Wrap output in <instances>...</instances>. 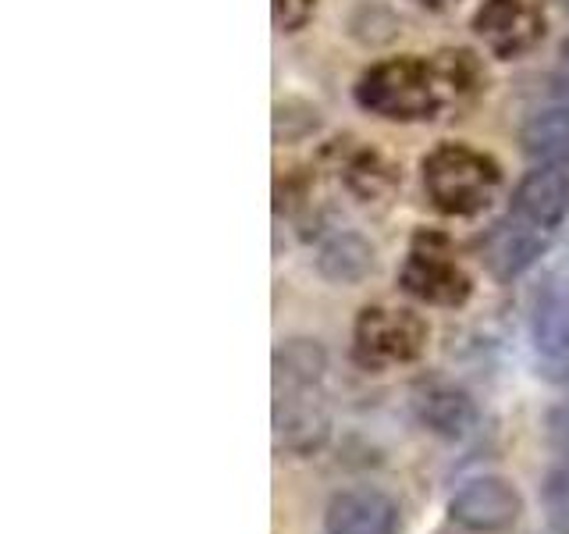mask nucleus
I'll use <instances>...</instances> for the list:
<instances>
[{
  "mask_svg": "<svg viewBox=\"0 0 569 534\" xmlns=\"http://www.w3.org/2000/svg\"><path fill=\"white\" fill-rule=\"evenodd\" d=\"M420 175L427 200L449 218H473V214L488 210L498 189H502L498 160L467 147V142H441V147H435L423 157Z\"/></svg>",
  "mask_w": 569,
  "mask_h": 534,
  "instance_id": "f257e3e1",
  "label": "nucleus"
},
{
  "mask_svg": "<svg viewBox=\"0 0 569 534\" xmlns=\"http://www.w3.org/2000/svg\"><path fill=\"white\" fill-rule=\"evenodd\" d=\"M356 103L385 121H427L445 115L431 58H388L370 65L352 86Z\"/></svg>",
  "mask_w": 569,
  "mask_h": 534,
  "instance_id": "f03ea898",
  "label": "nucleus"
},
{
  "mask_svg": "<svg viewBox=\"0 0 569 534\" xmlns=\"http://www.w3.org/2000/svg\"><path fill=\"white\" fill-rule=\"evenodd\" d=\"M431 328L409 307H388L373 303L356 314L352 325V360L363 370H388L413 364L423 356Z\"/></svg>",
  "mask_w": 569,
  "mask_h": 534,
  "instance_id": "7ed1b4c3",
  "label": "nucleus"
},
{
  "mask_svg": "<svg viewBox=\"0 0 569 534\" xmlns=\"http://www.w3.org/2000/svg\"><path fill=\"white\" fill-rule=\"evenodd\" d=\"M399 289L406 296L427 303V307L456 310L473 296V278L467 267L456 260L449 236L420 228L399 267Z\"/></svg>",
  "mask_w": 569,
  "mask_h": 534,
  "instance_id": "20e7f679",
  "label": "nucleus"
},
{
  "mask_svg": "<svg viewBox=\"0 0 569 534\" xmlns=\"http://www.w3.org/2000/svg\"><path fill=\"white\" fill-rule=\"evenodd\" d=\"M545 0H485L473 14V32L498 61L523 58L545 40Z\"/></svg>",
  "mask_w": 569,
  "mask_h": 534,
  "instance_id": "39448f33",
  "label": "nucleus"
},
{
  "mask_svg": "<svg viewBox=\"0 0 569 534\" xmlns=\"http://www.w3.org/2000/svg\"><path fill=\"white\" fill-rule=\"evenodd\" d=\"M523 516V492L502 474L462 481L449 498V521L473 534H502Z\"/></svg>",
  "mask_w": 569,
  "mask_h": 534,
  "instance_id": "423d86ee",
  "label": "nucleus"
},
{
  "mask_svg": "<svg viewBox=\"0 0 569 534\" xmlns=\"http://www.w3.org/2000/svg\"><path fill=\"white\" fill-rule=\"evenodd\" d=\"M331 438V409L317 385L274 388V445L289 456H313Z\"/></svg>",
  "mask_w": 569,
  "mask_h": 534,
  "instance_id": "0eeeda50",
  "label": "nucleus"
},
{
  "mask_svg": "<svg viewBox=\"0 0 569 534\" xmlns=\"http://www.w3.org/2000/svg\"><path fill=\"white\" fill-rule=\"evenodd\" d=\"M551 239H556V231H545L538 225L516 218V214L509 210L502 221H495L488 228L480 254H485L488 271L498 281H512V278H520L523 271H530V267L548 254Z\"/></svg>",
  "mask_w": 569,
  "mask_h": 534,
  "instance_id": "6e6552de",
  "label": "nucleus"
},
{
  "mask_svg": "<svg viewBox=\"0 0 569 534\" xmlns=\"http://www.w3.org/2000/svg\"><path fill=\"white\" fill-rule=\"evenodd\" d=\"M325 534H402V510L381 488H342L325 506Z\"/></svg>",
  "mask_w": 569,
  "mask_h": 534,
  "instance_id": "1a4fd4ad",
  "label": "nucleus"
},
{
  "mask_svg": "<svg viewBox=\"0 0 569 534\" xmlns=\"http://www.w3.org/2000/svg\"><path fill=\"white\" fill-rule=\"evenodd\" d=\"M509 210L516 218L538 225L545 231H559L569 218V175L562 168L533 165L512 189Z\"/></svg>",
  "mask_w": 569,
  "mask_h": 534,
  "instance_id": "9d476101",
  "label": "nucleus"
},
{
  "mask_svg": "<svg viewBox=\"0 0 569 534\" xmlns=\"http://www.w3.org/2000/svg\"><path fill=\"white\" fill-rule=\"evenodd\" d=\"M413 409L427 432L445 442L467 438L480 417L470 392L459 385H449V382H423L413 392Z\"/></svg>",
  "mask_w": 569,
  "mask_h": 534,
  "instance_id": "9b49d317",
  "label": "nucleus"
},
{
  "mask_svg": "<svg viewBox=\"0 0 569 534\" xmlns=\"http://www.w3.org/2000/svg\"><path fill=\"white\" fill-rule=\"evenodd\" d=\"M338 182L346 186L349 196H356L360 204L370 200H385V196L396 189V168L388 165L385 154H378L373 147H363L356 139H338L328 150Z\"/></svg>",
  "mask_w": 569,
  "mask_h": 534,
  "instance_id": "f8f14e48",
  "label": "nucleus"
},
{
  "mask_svg": "<svg viewBox=\"0 0 569 534\" xmlns=\"http://www.w3.org/2000/svg\"><path fill=\"white\" fill-rule=\"evenodd\" d=\"M520 147L533 165L569 171V107L548 103L530 111L520 129Z\"/></svg>",
  "mask_w": 569,
  "mask_h": 534,
  "instance_id": "ddd939ff",
  "label": "nucleus"
},
{
  "mask_svg": "<svg viewBox=\"0 0 569 534\" xmlns=\"http://www.w3.org/2000/svg\"><path fill=\"white\" fill-rule=\"evenodd\" d=\"M530 335H533V346L545 356H551V360L569 356V289L566 285L551 281L533 296Z\"/></svg>",
  "mask_w": 569,
  "mask_h": 534,
  "instance_id": "4468645a",
  "label": "nucleus"
},
{
  "mask_svg": "<svg viewBox=\"0 0 569 534\" xmlns=\"http://www.w3.org/2000/svg\"><path fill=\"white\" fill-rule=\"evenodd\" d=\"M317 271L331 285H360L373 271V246L360 231H338L320 246Z\"/></svg>",
  "mask_w": 569,
  "mask_h": 534,
  "instance_id": "2eb2a0df",
  "label": "nucleus"
},
{
  "mask_svg": "<svg viewBox=\"0 0 569 534\" xmlns=\"http://www.w3.org/2000/svg\"><path fill=\"white\" fill-rule=\"evenodd\" d=\"M431 68L441 86L445 111H462V107H470L480 97V89H485V68H480L477 53L470 50H441L431 58Z\"/></svg>",
  "mask_w": 569,
  "mask_h": 534,
  "instance_id": "dca6fc26",
  "label": "nucleus"
},
{
  "mask_svg": "<svg viewBox=\"0 0 569 534\" xmlns=\"http://www.w3.org/2000/svg\"><path fill=\"white\" fill-rule=\"evenodd\" d=\"M274 388H302L320 385L328 370V349L317 338H284L271 356Z\"/></svg>",
  "mask_w": 569,
  "mask_h": 534,
  "instance_id": "f3484780",
  "label": "nucleus"
},
{
  "mask_svg": "<svg viewBox=\"0 0 569 534\" xmlns=\"http://www.w3.org/2000/svg\"><path fill=\"white\" fill-rule=\"evenodd\" d=\"M313 8H317V0H271L274 26L281 32H299L313 18Z\"/></svg>",
  "mask_w": 569,
  "mask_h": 534,
  "instance_id": "a211bd4d",
  "label": "nucleus"
},
{
  "mask_svg": "<svg viewBox=\"0 0 569 534\" xmlns=\"http://www.w3.org/2000/svg\"><path fill=\"white\" fill-rule=\"evenodd\" d=\"M551 86H556V103L569 107V76H556V79H551Z\"/></svg>",
  "mask_w": 569,
  "mask_h": 534,
  "instance_id": "6ab92c4d",
  "label": "nucleus"
},
{
  "mask_svg": "<svg viewBox=\"0 0 569 534\" xmlns=\"http://www.w3.org/2000/svg\"><path fill=\"white\" fill-rule=\"evenodd\" d=\"M413 4H420V8H431V11H441V8L456 4V0H413Z\"/></svg>",
  "mask_w": 569,
  "mask_h": 534,
  "instance_id": "aec40b11",
  "label": "nucleus"
},
{
  "mask_svg": "<svg viewBox=\"0 0 569 534\" xmlns=\"http://www.w3.org/2000/svg\"><path fill=\"white\" fill-rule=\"evenodd\" d=\"M562 61H566V68H569V36H566V43H562Z\"/></svg>",
  "mask_w": 569,
  "mask_h": 534,
  "instance_id": "412c9836",
  "label": "nucleus"
},
{
  "mask_svg": "<svg viewBox=\"0 0 569 534\" xmlns=\"http://www.w3.org/2000/svg\"><path fill=\"white\" fill-rule=\"evenodd\" d=\"M566 453H569V427H566Z\"/></svg>",
  "mask_w": 569,
  "mask_h": 534,
  "instance_id": "4be33fe9",
  "label": "nucleus"
},
{
  "mask_svg": "<svg viewBox=\"0 0 569 534\" xmlns=\"http://www.w3.org/2000/svg\"><path fill=\"white\" fill-rule=\"evenodd\" d=\"M566 4H569V0H566Z\"/></svg>",
  "mask_w": 569,
  "mask_h": 534,
  "instance_id": "5701e85b",
  "label": "nucleus"
}]
</instances>
